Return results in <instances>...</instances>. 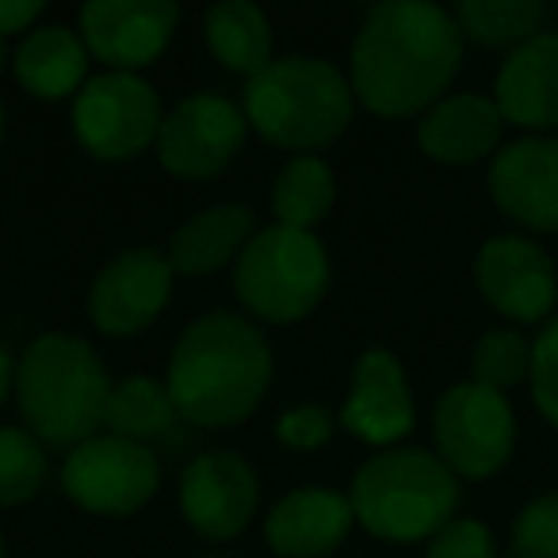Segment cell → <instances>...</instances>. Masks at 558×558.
I'll use <instances>...</instances> for the list:
<instances>
[{
	"mask_svg": "<svg viewBox=\"0 0 558 558\" xmlns=\"http://www.w3.org/2000/svg\"><path fill=\"white\" fill-rule=\"evenodd\" d=\"M268 203H271V215H276V226L314 233V226L326 222L337 203V172L318 154L291 157L279 169L276 184H271Z\"/></svg>",
	"mask_w": 558,
	"mask_h": 558,
	"instance_id": "cell-23",
	"label": "cell"
},
{
	"mask_svg": "<svg viewBox=\"0 0 558 558\" xmlns=\"http://www.w3.org/2000/svg\"><path fill=\"white\" fill-rule=\"evenodd\" d=\"M505 119L494 96L482 93H448L440 104L417 119V146L436 165H474L494 161L501 149Z\"/></svg>",
	"mask_w": 558,
	"mask_h": 558,
	"instance_id": "cell-19",
	"label": "cell"
},
{
	"mask_svg": "<svg viewBox=\"0 0 558 558\" xmlns=\"http://www.w3.org/2000/svg\"><path fill=\"white\" fill-rule=\"evenodd\" d=\"M169 256L149 245L123 248L96 271L88 288V318L104 337H138L165 314L172 299Z\"/></svg>",
	"mask_w": 558,
	"mask_h": 558,
	"instance_id": "cell-12",
	"label": "cell"
},
{
	"mask_svg": "<svg viewBox=\"0 0 558 558\" xmlns=\"http://www.w3.org/2000/svg\"><path fill=\"white\" fill-rule=\"evenodd\" d=\"M180 9L169 0H93L77 12V35L108 73H142L169 50Z\"/></svg>",
	"mask_w": 558,
	"mask_h": 558,
	"instance_id": "cell-13",
	"label": "cell"
},
{
	"mask_svg": "<svg viewBox=\"0 0 558 558\" xmlns=\"http://www.w3.org/2000/svg\"><path fill=\"white\" fill-rule=\"evenodd\" d=\"M111 375L100 352L77 333H39L16 360V410L27 433L70 456L85 440L100 436L111 398Z\"/></svg>",
	"mask_w": 558,
	"mask_h": 558,
	"instance_id": "cell-3",
	"label": "cell"
},
{
	"mask_svg": "<svg viewBox=\"0 0 558 558\" xmlns=\"http://www.w3.org/2000/svg\"><path fill=\"white\" fill-rule=\"evenodd\" d=\"M62 489L93 517H134L161 489V463L146 444L100 433L65 456Z\"/></svg>",
	"mask_w": 558,
	"mask_h": 558,
	"instance_id": "cell-9",
	"label": "cell"
},
{
	"mask_svg": "<svg viewBox=\"0 0 558 558\" xmlns=\"http://www.w3.org/2000/svg\"><path fill=\"white\" fill-rule=\"evenodd\" d=\"M12 65V50H9V39H0V73Z\"/></svg>",
	"mask_w": 558,
	"mask_h": 558,
	"instance_id": "cell-34",
	"label": "cell"
},
{
	"mask_svg": "<svg viewBox=\"0 0 558 558\" xmlns=\"http://www.w3.org/2000/svg\"><path fill=\"white\" fill-rule=\"evenodd\" d=\"M256 233V215L245 203H210V207L195 210L187 222L177 226V233L169 238V256L172 271L187 279L215 276L226 264H238L241 248L253 241Z\"/></svg>",
	"mask_w": 558,
	"mask_h": 558,
	"instance_id": "cell-20",
	"label": "cell"
},
{
	"mask_svg": "<svg viewBox=\"0 0 558 558\" xmlns=\"http://www.w3.org/2000/svg\"><path fill=\"white\" fill-rule=\"evenodd\" d=\"M88 47L73 27L39 24L12 50V73L35 100H73L88 81Z\"/></svg>",
	"mask_w": 558,
	"mask_h": 558,
	"instance_id": "cell-21",
	"label": "cell"
},
{
	"mask_svg": "<svg viewBox=\"0 0 558 558\" xmlns=\"http://www.w3.org/2000/svg\"><path fill=\"white\" fill-rule=\"evenodd\" d=\"M337 421H341V428L349 436H356L360 444H372L379 451L398 448L413 433L417 405H413L410 379H405V367L395 352H360L356 367H352L349 398H344Z\"/></svg>",
	"mask_w": 558,
	"mask_h": 558,
	"instance_id": "cell-16",
	"label": "cell"
},
{
	"mask_svg": "<svg viewBox=\"0 0 558 558\" xmlns=\"http://www.w3.org/2000/svg\"><path fill=\"white\" fill-rule=\"evenodd\" d=\"M203 43L222 70L253 81L276 62V35L271 20L253 0H222L203 12Z\"/></svg>",
	"mask_w": 558,
	"mask_h": 558,
	"instance_id": "cell-22",
	"label": "cell"
},
{
	"mask_svg": "<svg viewBox=\"0 0 558 558\" xmlns=\"http://www.w3.org/2000/svg\"><path fill=\"white\" fill-rule=\"evenodd\" d=\"M512 558H558V494H539L517 512Z\"/></svg>",
	"mask_w": 558,
	"mask_h": 558,
	"instance_id": "cell-28",
	"label": "cell"
},
{
	"mask_svg": "<svg viewBox=\"0 0 558 558\" xmlns=\"http://www.w3.org/2000/svg\"><path fill=\"white\" fill-rule=\"evenodd\" d=\"M47 448L27 428L0 425V509H20L47 486Z\"/></svg>",
	"mask_w": 558,
	"mask_h": 558,
	"instance_id": "cell-26",
	"label": "cell"
},
{
	"mask_svg": "<svg viewBox=\"0 0 558 558\" xmlns=\"http://www.w3.org/2000/svg\"><path fill=\"white\" fill-rule=\"evenodd\" d=\"M241 111L268 146L303 157L329 149L349 131L356 96L349 73H341L333 62L314 54H288L245 81Z\"/></svg>",
	"mask_w": 558,
	"mask_h": 558,
	"instance_id": "cell-4",
	"label": "cell"
},
{
	"mask_svg": "<svg viewBox=\"0 0 558 558\" xmlns=\"http://www.w3.org/2000/svg\"><path fill=\"white\" fill-rule=\"evenodd\" d=\"M276 375L271 344L253 318L233 311L199 314L169 352L165 387L180 421L230 428L260 410Z\"/></svg>",
	"mask_w": 558,
	"mask_h": 558,
	"instance_id": "cell-2",
	"label": "cell"
},
{
	"mask_svg": "<svg viewBox=\"0 0 558 558\" xmlns=\"http://www.w3.org/2000/svg\"><path fill=\"white\" fill-rule=\"evenodd\" d=\"M532 375V341L520 329L497 326L478 337L471 352V379L497 395L520 387Z\"/></svg>",
	"mask_w": 558,
	"mask_h": 558,
	"instance_id": "cell-27",
	"label": "cell"
},
{
	"mask_svg": "<svg viewBox=\"0 0 558 558\" xmlns=\"http://www.w3.org/2000/svg\"><path fill=\"white\" fill-rule=\"evenodd\" d=\"M451 16H456L463 39L512 54L527 39L543 35L550 9L543 0H463Z\"/></svg>",
	"mask_w": 558,
	"mask_h": 558,
	"instance_id": "cell-25",
	"label": "cell"
},
{
	"mask_svg": "<svg viewBox=\"0 0 558 558\" xmlns=\"http://www.w3.org/2000/svg\"><path fill=\"white\" fill-rule=\"evenodd\" d=\"M532 398L547 425L558 428V318H550L532 341Z\"/></svg>",
	"mask_w": 558,
	"mask_h": 558,
	"instance_id": "cell-30",
	"label": "cell"
},
{
	"mask_svg": "<svg viewBox=\"0 0 558 558\" xmlns=\"http://www.w3.org/2000/svg\"><path fill=\"white\" fill-rule=\"evenodd\" d=\"M433 440L456 478H494L517 448V413L497 390L474 379L456 383L433 405Z\"/></svg>",
	"mask_w": 558,
	"mask_h": 558,
	"instance_id": "cell-8",
	"label": "cell"
},
{
	"mask_svg": "<svg viewBox=\"0 0 558 558\" xmlns=\"http://www.w3.org/2000/svg\"><path fill=\"white\" fill-rule=\"evenodd\" d=\"M0 558H9V547H4V532H0Z\"/></svg>",
	"mask_w": 558,
	"mask_h": 558,
	"instance_id": "cell-36",
	"label": "cell"
},
{
	"mask_svg": "<svg viewBox=\"0 0 558 558\" xmlns=\"http://www.w3.org/2000/svg\"><path fill=\"white\" fill-rule=\"evenodd\" d=\"M494 104L505 123L527 134L558 131V32H543L501 62Z\"/></svg>",
	"mask_w": 558,
	"mask_h": 558,
	"instance_id": "cell-18",
	"label": "cell"
},
{
	"mask_svg": "<svg viewBox=\"0 0 558 558\" xmlns=\"http://www.w3.org/2000/svg\"><path fill=\"white\" fill-rule=\"evenodd\" d=\"M356 524L387 543H425L456 520L459 478L436 451L387 448L352 474Z\"/></svg>",
	"mask_w": 558,
	"mask_h": 558,
	"instance_id": "cell-5",
	"label": "cell"
},
{
	"mask_svg": "<svg viewBox=\"0 0 558 558\" xmlns=\"http://www.w3.org/2000/svg\"><path fill=\"white\" fill-rule=\"evenodd\" d=\"M260 509V478L241 451L215 448L195 456L180 474V512L207 543H230Z\"/></svg>",
	"mask_w": 558,
	"mask_h": 558,
	"instance_id": "cell-11",
	"label": "cell"
},
{
	"mask_svg": "<svg viewBox=\"0 0 558 558\" xmlns=\"http://www.w3.org/2000/svg\"><path fill=\"white\" fill-rule=\"evenodd\" d=\"M352 524L356 512L349 494L329 486H299L271 505L264 517V539L279 558H333Z\"/></svg>",
	"mask_w": 558,
	"mask_h": 558,
	"instance_id": "cell-17",
	"label": "cell"
},
{
	"mask_svg": "<svg viewBox=\"0 0 558 558\" xmlns=\"http://www.w3.org/2000/svg\"><path fill=\"white\" fill-rule=\"evenodd\" d=\"M248 119L241 104L218 93H192L165 116L157 134V161L169 177L215 180L245 149Z\"/></svg>",
	"mask_w": 558,
	"mask_h": 558,
	"instance_id": "cell-10",
	"label": "cell"
},
{
	"mask_svg": "<svg viewBox=\"0 0 558 558\" xmlns=\"http://www.w3.org/2000/svg\"><path fill=\"white\" fill-rule=\"evenodd\" d=\"M12 390H16V360H12V352L0 344V405L9 402Z\"/></svg>",
	"mask_w": 558,
	"mask_h": 558,
	"instance_id": "cell-33",
	"label": "cell"
},
{
	"mask_svg": "<svg viewBox=\"0 0 558 558\" xmlns=\"http://www.w3.org/2000/svg\"><path fill=\"white\" fill-rule=\"evenodd\" d=\"M333 264L318 233L268 226L256 230L233 264V295L245 318L295 326L322 306Z\"/></svg>",
	"mask_w": 558,
	"mask_h": 558,
	"instance_id": "cell-6",
	"label": "cell"
},
{
	"mask_svg": "<svg viewBox=\"0 0 558 558\" xmlns=\"http://www.w3.org/2000/svg\"><path fill=\"white\" fill-rule=\"evenodd\" d=\"M4 126H9V111H4V100H0V142H4Z\"/></svg>",
	"mask_w": 558,
	"mask_h": 558,
	"instance_id": "cell-35",
	"label": "cell"
},
{
	"mask_svg": "<svg viewBox=\"0 0 558 558\" xmlns=\"http://www.w3.org/2000/svg\"><path fill=\"white\" fill-rule=\"evenodd\" d=\"M337 428H341V421L333 417V410H326L318 402H303L279 413L276 440L291 451H318L333 440Z\"/></svg>",
	"mask_w": 558,
	"mask_h": 558,
	"instance_id": "cell-29",
	"label": "cell"
},
{
	"mask_svg": "<svg viewBox=\"0 0 558 558\" xmlns=\"http://www.w3.org/2000/svg\"><path fill=\"white\" fill-rule=\"evenodd\" d=\"M463 43L456 16L440 4L383 0L352 39V96L379 119H421L456 85Z\"/></svg>",
	"mask_w": 558,
	"mask_h": 558,
	"instance_id": "cell-1",
	"label": "cell"
},
{
	"mask_svg": "<svg viewBox=\"0 0 558 558\" xmlns=\"http://www.w3.org/2000/svg\"><path fill=\"white\" fill-rule=\"evenodd\" d=\"M425 558H497V543L482 520L456 517L428 539Z\"/></svg>",
	"mask_w": 558,
	"mask_h": 558,
	"instance_id": "cell-31",
	"label": "cell"
},
{
	"mask_svg": "<svg viewBox=\"0 0 558 558\" xmlns=\"http://www.w3.org/2000/svg\"><path fill=\"white\" fill-rule=\"evenodd\" d=\"M73 138L96 161H134L157 146L165 111L161 96L142 73H96L70 108Z\"/></svg>",
	"mask_w": 558,
	"mask_h": 558,
	"instance_id": "cell-7",
	"label": "cell"
},
{
	"mask_svg": "<svg viewBox=\"0 0 558 558\" xmlns=\"http://www.w3.org/2000/svg\"><path fill=\"white\" fill-rule=\"evenodd\" d=\"M489 199L532 233H558V134L505 142L486 172Z\"/></svg>",
	"mask_w": 558,
	"mask_h": 558,
	"instance_id": "cell-15",
	"label": "cell"
},
{
	"mask_svg": "<svg viewBox=\"0 0 558 558\" xmlns=\"http://www.w3.org/2000/svg\"><path fill=\"white\" fill-rule=\"evenodd\" d=\"M43 16H47L43 0H0V39H9V35L24 39L32 27H39Z\"/></svg>",
	"mask_w": 558,
	"mask_h": 558,
	"instance_id": "cell-32",
	"label": "cell"
},
{
	"mask_svg": "<svg viewBox=\"0 0 558 558\" xmlns=\"http://www.w3.org/2000/svg\"><path fill=\"white\" fill-rule=\"evenodd\" d=\"M177 405H172V395L165 387V379H154V375H126L123 383L111 387L108 410H104V428L111 436H123V440L146 444L165 436L172 425H177Z\"/></svg>",
	"mask_w": 558,
	"mask_h": 558,
	"instance_id": "cell-24",
	"label": "cell"
},
{
	"mask_svg": "<svg viewBox=\"0 0 558 558\" xmlns=\"http://www.w3.org/2000/svg\"><path fill=\"white\" fill-rule=\"evenodd\" d=\"M474 288L501 318L535 326L558 303V276L550 256L520 233H497L474 256Z\"/></svg>",
	"mask_w": 558,
	"mask_h": 558,
	"instance_id": "cell-14",
	"label": "cell"
}]
</instances>
